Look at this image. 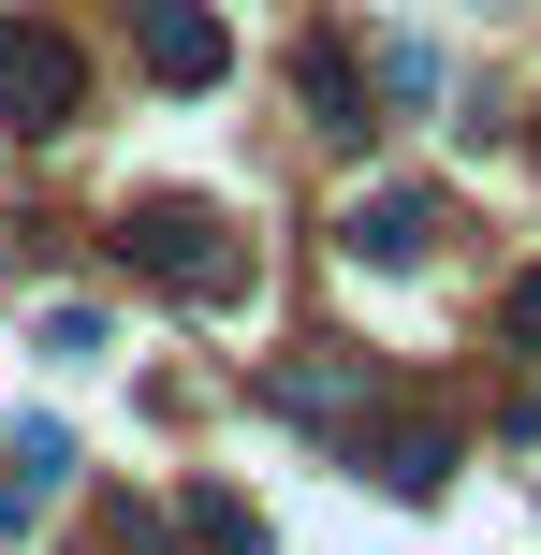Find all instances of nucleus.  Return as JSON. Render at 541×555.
<instances>
[{
    "instance_id": "obj_2",
    "label": "nucleus",
    "mask_w": 541,
    "mask_h": 555,
    "mask_svg": "<svg viewBox=\"0 0 541 555\" xmlns=\"http://www.w3.org/2000/svg\"><path fill=\"white\" fill-rule=\"evenodd\" d=\"M74 103H88V59H74V29H44V15H0V117H15V132H59Z\"/></svg>"
},
{
    "instance_id": "obj_5",
    "label": "nucleus",
    "mask_w": 541,
    "mask_h": 555,
    "mask_svg": "<svg viewBox=\"0 0 541 555\" xmlns=\"http://www.w3.org/2000/svg\"><path fill=\"white\" fill-rule=\"evenodd\" d=\"M293 103H308V132H366V74H351V44H293Z\"/></svg>"
},
{
    "instance_id": "obj_6",
    "label": "nucleus",
    "mask_w": 541,
    "mask_h": 555,
    "mask_svg": "<svg viewBox=\"0 0 541 555\" xmlns=\"http://www.w3.org/2000/svg\"><path fill=\"white\" fill-rule=\"evenodd\" d=\"M366 468L396 482V498H439V482H454V439H439V424H410V439H381Z\"/></svg>"
},
{
    "instance_id": "obj_7",
    "label": "nucleus",
    "mask_w": 541,
    "mask_h": 555,
    "mask_svg": "<svg viewBox=\"0 0 541 555\" xmlns=\"http://www.w3.org/2000/svg\"><path fill=\"white\" fill-rule=\"evenodd\" d=\"M103 307H44V322H29V351H44V365H103Z\"/></svg>"
},
{
    "instance_id": "obj_10",
    "label": "nucleus",
    "mask_w": 541,
    "mask_h": 555,
    "mask_svg": "<svg viewBox=\"0 0 541 555\" xmlns=\"http://www.w3.org/2000/svg\"><path fill=\"white\" fill-rule=\"evenodd\" d=\"M513 336H541V263H527V278H513Z\"/></svg>"
},
{
    "instance_id": "obj_9",
    "label": "nucleus",
    "mask_w": 541,
    "mask_h": 555,
    "mask_svg": "<svg viewBox=\"0 0 541 555\" xmlns=\"http://www.w3.org/2000/svg\"><path fill=\"white\" fill-rule=\"evenodd\" d=\"M191 527L220 541V555H263V527H249V498H220V482H191Z\"/></svg>"
},
{
    "instance_id": "obj_8",
    "label": "nucleus",
    "mask_w": 541,
    "mask_h": 555,
    "mask_svg": "<svg viewBox=\"0 0 541 555\" xmlns=\"http://www.w3.org/2000/svg\"><path fill=\"white\" fill-rule=\"evenodd\" d=\"M381 103L425 117V103H439V44H381Z\"/></svg>"
},
{
    "instance_id": "obj_3",
    "label": "nucleus",
    "mask_w": 541,
    "mask_h": 555,
    "mask_svg": "<svg viewBox=\"0 0 541 555\" xmlns=\"http://www.w3.org/2000/svg\"><path fill=\"white\" fill-rule=\"evenodd\" d=\"M439 234H454V205H439V191H410V176L351 205V263H381V278H396V263H425Z\"/></svg>"
},
{
    "instance_id": "obj_4",
    "label": "nucleus",
    "mask_w": 541,
    "mask_h": 555,
    "mask_svg": "<svg viewBox=\"0 0 541 555\" xmlns=\"http://www.w3.org/2000/svg\"><path fill=\"white\" fill-rule=\"evenodd\" d=\"M132 29H146V59H162L176 88H220L234 74V29L205 15V0H132Z\"/></svg>"
},
{
    "instance_id": "obj_1",
    "label": "nucleus",
    "mask_w": 541,
    "mask_h": 555,
    "mask_svg": "<svg viewBox=\"0 0 541 555\" xmlns=\"http://www.w3.org/2000/svg\"><path fill=\"white\" fill-rule=\"evenodd\" d=\"M117 249H132L146 278H176L191 307H249V249H234L220 205H132V220H117Z\"/></svg>"
}]
</instances>
